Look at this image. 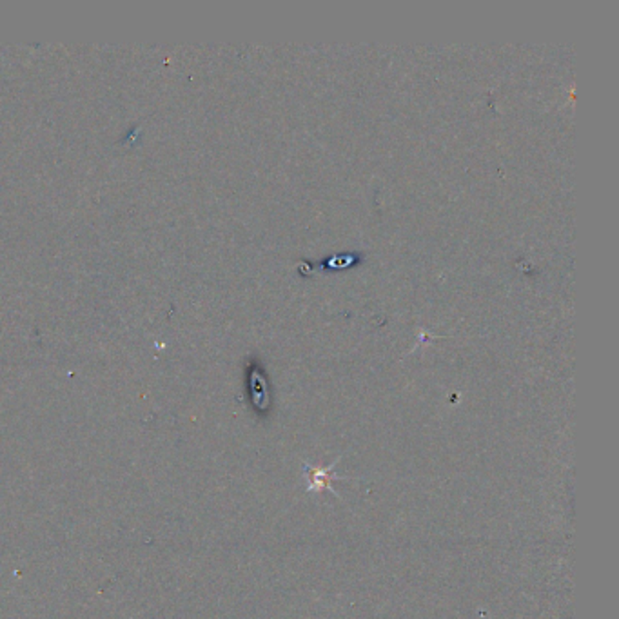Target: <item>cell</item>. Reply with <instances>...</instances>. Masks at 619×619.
<instances>
[{"label": "cell", "instance_id": "obj_1", "mask_svg": "<svg viewBox=\"0 0 619 619\" xmlns=\"http://www.w3.org/2000/svg\"><path fill=\"white\" fill-rule=\"evenodd\" d=\"M338 461L340 460H336V463H338ZM336 463H332L331 467L325 470L313 469V467H309L307 463H304V470H306L307 480H309V487H307V489L309 490H331V492H334L331 487V477H334V480H342V477H338L332 474V469H334Z\"/></svg>", "mask_w": 619, "mask_h": 619}]
</instances>
